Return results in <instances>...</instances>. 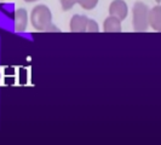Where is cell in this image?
<instances>
[{
  "instance_id": "6da1fadb",
  "label": "cell",
  "mask_w": 161,
  "mask_h": 145,
  "mask_svg": "<svg viewBox=\"0 0 161 145\" xmlns=\"http://www.w3.org/2000/svg\"><path fill=\"white\" fill-rule=\"evenodd\" d=\"M31 22L34 29L39 32L53 30L56 28L52 27V13L50 8L45 5H38L32 10Z\"/></svg>"
},
{
  "instance_id": "7a4b0ae2",
  "label": "cell",
  "mask_w": 161,
  "mask_h": 145,
  "mask_svg": "<svg viewBox=\"0 0 161 145\" xmlns=\"http://www.w3.org/2000/svg\"><path fill=\"white\" fill-rule=\"evenodd\" d=\"M133 28L136 32H147L149 28V8L142 1H137L133 5Z\"/></svg>"
},
{
  "instance_id": "3957f363",
  "label": "cell",
  "mask_w": 161,
  "mask_h": 145,
  "mask_svg": "<svg viewBox=\"0 0 161 145\" xmlns=\"http://www.w3.org/2000/svg\"><path fill=\"white\" fill-rule=\"evenodd\" d=\"M129 13V8L124 0H113L109 5V15L118 17L120 21H124Z\"/></svg>"
},
{
  "instance_id": "277c9868",
  "label": "cell",
  "mask_w": 161,
  "mask_h": 145,
  "mask_svg": "<svg viewBox=\"0 0 161 145\" xmlns=\"http://www.w3.org/2000/svg\"><path fill=\"white\" fill-rule=\"evenodd\" d=\"M89 17L82 15H74L70 19V32L73 33H87Z\"/></svg>"
},
{
  "instance_id": "5b68a950",
  "label": "cell",
  "mask_w": 161,
  "mask_h": 145,
  "mask_svg": "<svg viewBox=\"0 0 161 145\" xmlns=\"http://www.w3.org/2000/svg\"><path fill=\"white\" fill-rule=\"evenodd\" d=\"M28 24V13L24 8H17L15 11V30L22 33L27 29Z\"/></svg>"
},
{
  "instance_id": "8992f818",
  "label": "cell",
  "mask_w": 161,
  "mask_h": 145,
  "mask_svg": "<svg viewBox=\"0 0 161 145\" xmlns=\"http://www.w3.org/2000/svg\"><path fill=\"white\" fill-rule=\"evenodd\" d=\"M149 25L156 32H161V5H156L155 8L149 10L148 16Z\"/></svg>"
},
{
  "instance_id": "52a82bcc",
  "label": "cell",
  "mask_w": 161,
  "mask_h": 145,
  "mask_svg": "<svg viewBox=\"0 0 161 145\" xmlns=\"http://www.w3.org/2000/svg\"><path fill=\"white\" fill-rule=\"evenodd\" d=\"M105 33H120L121 32V21L115 16H109L105 18L103 24Z\"/></svg>"
},
{
  "instance_id": "ba28073f",
  "label": "cell",
  "mask_w": 161,
  "mask_h": 145,
  "mask_svg": "<svg viewBox=\"0 0 161 145\" xmlns=\"http://www.w3.org/2000/svg\"><path fill=\"white\" fill-rule=\"evenodd\" d=\"M78 4L84 10H92L97 6L98 0H78Z\"/></svg>"
},
{
  "instance_id": "9c48e42d",
  "label": "cell",
  "mask_w": 161,
  "mask_h": 145,
  "mask_svg": "<svg viewBox=\"0 0 161 145\" xmlns=\"http://www.w3.org/2000/svg\"><path fill=\"white\" fill-rule=\"evenodd\" d=\"M78 3V0H61V6H62V10L64 11H69L70 8Z\"/></svg>"
},
{
  "instance_id": "30bf717a",
  "label": "cell",
  "mask_w": 161,
  "mask_h": 145,
  "mask_svg": "<svg viewBox=\"0 0 161 145\" xmlns=\"http://www.w3.org/2000/svg\"><path fill=\"white\" fill-rule=\"evenodd\" d=\"M99 30L98 24L96 21L93 19H89V24H87V33H97Z\"/></svg>"
},
{
  "instance_id": "8fae6325",
  "label": "cell",
  "mask_w": 161,
  "mask_h": 145,
  "mask_svg": "<svg viewBox=\"0 0 161 145\" xmlns=\"http://www.w3.org/2000/svg\"><path fill=\"white\" fill-rule=\"evenodd\" d=\"M25 3H34V1H38V0H24Z\"/></svg>"
},
{
  "instance_id": "7c38bea8",
  "label": "cell",
  "mask_w": 161,
  "mask_h": 145,
  "mask_svg": "<svg viewBox=\"0 0 161 145\" xmlns=\"http://www.w3.org/2000/svg\"><path fill=\"white\" fill-rule=\"evenodd\" d=\"M155 1H156L158 4H160V3H161V0H155Z\"/></svg>"
}]
</instances>
